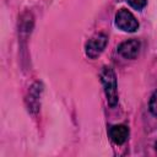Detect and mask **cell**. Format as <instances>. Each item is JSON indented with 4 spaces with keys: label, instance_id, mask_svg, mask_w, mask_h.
<instances>
[{
    "label": "cell",
    "instance_id": "obj_3",
    "mask_svg": "<svg viewBox=\"0 0 157 157\" xmlns=\"http://www.w3.org/2000/svg\"><path fill=\"white\" fill-rule=\"evenodd\" d=\"M107 43H108V37L105 34L98 33V34L93 36L86 43V47H85L86 55L88 58H91V59H96L97 56H99L102 54V52L104 50Z\"/></svg>",
    "mask_w": 157,
    "mask_h": 157
},
{
    "label": "cell",
    "instance_id": "obj_8",
    "mask_svg": "<svg viewBox=\"0 0 157 157\" xmlns=\"http://www.w3.org/2000/svg\"><path fill=\"white\" fill-rule=\"evenodd\" d=\"M156 150H157V142H156Z\"/></svg>",
    "mask_w": 157,
    "mask_h": 157
},
{
    "label": "cell",
    "instance_id": "obj_4",
    "mask_svg": "<svg viewBox=\"0 0 157 157\" xmlns=\"http://www.w3.org/2000/svg\"><path fill=\"white\" fill-rule=\"evenodd\" d=\"M140 52V42L137 39H129L118 47V53L125 59H135Z\"/></svg>",
    "mask_w": 157,
    "mask_h": 157
},
{
    "label": "cell",
    "instance_id": "obj_7",
    "mask_svg": "<svg viewBox=\"0 0 157 157\" xmlns=\"http://www.w3.org/2000/svg\"><path fill=\"white\" fill-rule=\"evenodd\" d=\"M128 2L135 10H142L146 6V4H147L146 0H128Z\"/></svg>",
    "mask_w": 157,
    "mask_h": 157
},
{
    "label": "cell",
    "instance_id": "obj_5",
    "mask_svg": "<svg viewBox=\"0 0 157 157\" xmlns=\"http://www.w3.org/2000/svg\"><path fill=\"white\" fill-rule=\"evenodd\" d=\"M109 136L117 145H123L129 137V129L125 125H113L109 129Z\"/></svg>",
    "mask_w": 157,
    "mask_h": 157
},
{
    "label": "cell",
    "instance_id": "obj_2",
    "mask_svg": "<svg viewBox=\"0 0 157 157\" xmlns=\"http://www.w3.org/2000/svg\"><path fill=\"white\" fill-rule=\"evenodd\" d=\"M115 25L124 32H135L139 28V22L135 16L126 9H120L115 15Z\"/></svg>",
    "mask_w": 157,
    "mask_h": 157
},
{
    "label": "cell",
    "instance_id": "obj_6",
    "mask_svg": "<svg viewBox=\"0 0 157 157\" xmlns=\"http://www.w3.org/2000/svg\"><path fill=\"white\" fill-rule=\"evenodd\" d=\"M150 112L157 117V91L153 92V94L151 96V99H150Z\"/></svg>",
    "mask_w": 157,
    "mask_h": 157
},
{
    "label": "cell",
    "instance_id": "obj_1",
    "mask_svg": "<svg viewBox=\"0 0 157 157\" xmlns=\"http://www.w3.org/2000/svg\"><path fill=\"white\" fill-rule=\"evenodd\" d=\"M101 81L104 87L108 104L115 107L118 103V91H117V77L112 67L105 66L101 72Z\"/></svg>",
    "mask_w": 157,
    "mask_h": 157
}]
</instances>
